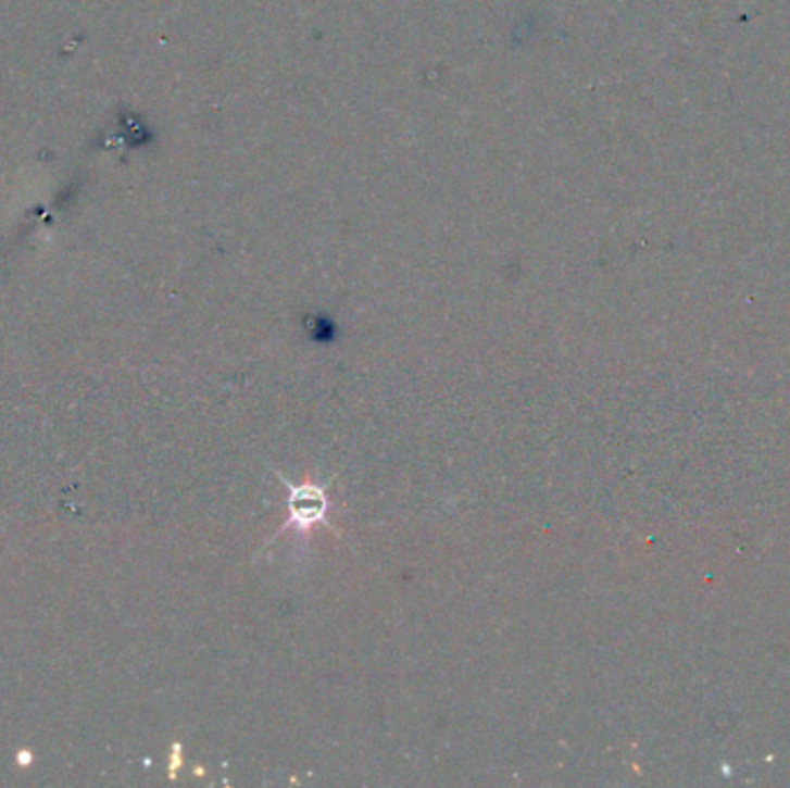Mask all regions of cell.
I'll list each match as a JSON object with an SVG mask.
<instances>
[{
  "label": "cell",
  "mask_w": 790,
  "mask_h": 788,
  "mask_svg": "<svg viewBox=\"0 0 790 788\" xmlns=\"http://www.w3.org/2000/svg\"><path fill=\"white\" fill-rule=\"evenodd\" d=\"M278 479L287 488V511H289V518L283 523V527L278 529V533L273 535L271 541L278 539L283 533H287V529H291V527H297V533L301 537L303 535H310L312 527L319 525V523L326 525L328 529H334V525L328 523V511H330L328 486H330V481L293 486L289 479H285V476L280 472H278ZM334 533H336V529H334Z\"/></svg>",
  "instance_id": "cell-1"
}]
</instances>
